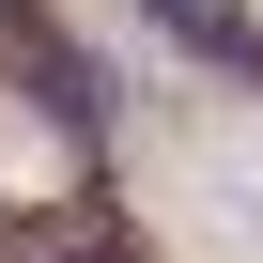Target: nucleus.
Here are the masks:
<instances>
[{"label": "nucleus", "mask_w": 263, "mask_h": 263, "mask_svg": "<svg viewBox=\"0 0 263 263\" xmlns=\"http://www.w3.org/2000/svg\"><path fill=\"white\" fill-rule=\"evenodd\" d=\"M0 62H16V78L62 108V124H93V62L62 47V16H47V0H0Z\"/></svg>", "instance_id": "obj_1"}, {"label": "nucleus", "mask_w": 263, "mask_h": 263, "mask_svg": "<svg viewBox=\"0 0 263 263\" xmlns=\"http://www.w3.org/2000/svg\"><path fill=\"white\" fill-rule=\"evenodd\" d=\"M155 16H171V31H186V47H217V62H232V78H263V31H248V16H217V0H155Z\"/></svg>", "instance_id": "obj_2"}, {"label": "nucleus", "mask_w": 263, "mask_h": 263, "mask_svg": "<svg viewBox=\"0 0 263 263\" xmlns=\"http://www.w3.org/2000/svg\"><path fill=\"white\" fill-rule=\"evenodd\" d=\"M47 263H140V248H124V232H108V217H78V232H62V248H47Z\"/></svg>", "instance_id": "obj_3"}]
</instances>
